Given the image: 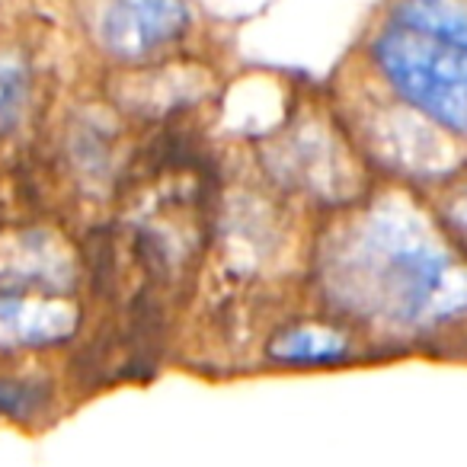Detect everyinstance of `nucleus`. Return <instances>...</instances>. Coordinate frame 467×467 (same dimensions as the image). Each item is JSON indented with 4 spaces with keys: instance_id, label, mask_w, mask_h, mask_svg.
<instances>
[{
    "instance_id": "6e6552de",
    "label": "nucleus",
    "mask_w": 467,
    "mask_h": 467,
    "mask_svg": "<svg viewBox=\"0 0 467 467\" xmlns=\"http://www.w3.org/2000/svg\"><path fill=\"white\" fill-rule=\"evenodd\" d=\"M448 218L454 221V224H461L467 231V182L464 186H458L451 195H448Z\"/></svg>"
},
{
    "instance_id": "f03ea898",
    "label": "nucleus",
    "mask_w": 467,
    "mask_h": 467,
    "mask_svg": "<svg viewBox=\"0 0 467 467\" xmlns=\"http://www.w3.org/2000/svg\"><path fill=\"white\" fill-rule=\"evenodd\" d=\"M388 80L429 119L467 131V7L458 0H403L375 42Z\"/></svg>"
},
{
    "instance_id": "39448f33",
    "label": "nucleus",
    "mask_w": 467,
    "mask_h": 467,
    "mask_svg": "<svg viewBox=\"0 0 467 467\" xmlns=\"http://www.w3.org/2000/svg\"><path fill=\"white\" fill-rule=\"evenodd\" d=\"M78 327L74 305L48 295H4L0 298V346H46L71 337Z\"/></svg>"
},
{
    "instance_id": "20e7f679",
    "label": "nucleus",
    "mask_w": 467,
    "mask_h": 467,
    "mask_svg": "<svg viewBox=\"0 0 467 467\" xmlns=\"http://www.w3.org/2000/svg\"><path fill=\"white\" fill-rule=\"evenodd\" d=\"M74 263L67 247L42 231L10 234L0 241V285L14 292L71 285Z\"/></svg>"
},
{
    "instance_id": "7ed1b4c3",
    "label": "nucleus",
    "mask_w": 467,
    "mask_h": 467,
    "mask_svg": "<svg viewBox=\"0 0 467 467\" xmlns=\"http://www.w3.org/2000/svg\"><path fill=\"white\" fill-rule=\"evenodd\" d=\"M189 26L186 0H109L99 39L116 58H148L167 48Z\"/></svg>"
},
{
    "instance_id": "0eeeda50",
    "label": "nucleus",
    "mask_w": 467,
    "mask_h": 467,
    "mask_svg": "<svg viewBox=\"0 0 467 467\" xmlns=\"http://www.w3.org/2000/svg\"><path fill=\"white\" fill-rule=\"evenodd\" d=\"M29 97V71L16 55H0V135L20 119Z\"/></svg>"
},
{
    "instance_id": "f257e3e1",
    "label": "nucleus",
    "mask_w": 467,
    "mask_h": 467,
    "mask_svg": "<svg viewBox=\"0 0 467 467\" xmlns=\"http://www.w3.org/2000/svg\"><path fill=\"white\" fill-rule=\"evenodd\" d=\"M327 288L343 307L390 324H422L467 311V266L429 221L397 202L371 208L333 241Z\"/></svg>"
},
{
    "instance_id": "423d86ee",
    "label": "nucleus",
    "mask_w": 467,
    "mask_h": 467,
    "mask_svg": "<svg viewBox=\"0 0 467 467\" xmlns=\"http://www.w3.org/2000/svg\"><path fill=\"white\" fill-rule=\"evenodd\" d=\"M346 349V339L327 327H295L273 343V356L285 362H324Z\"/></svg>"
}]
</instances>
